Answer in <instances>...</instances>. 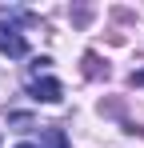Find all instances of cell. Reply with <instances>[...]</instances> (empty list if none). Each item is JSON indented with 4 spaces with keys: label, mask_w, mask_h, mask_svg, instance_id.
Masks as SVG:
<instances>
[{
    "label": "cell",
    "mask_w": 144,
    "mask_h": 148,
    "mask_svg": "<svg viewBox=\"0 0 144 148\" xmlns=\"http://www.w3.org/2000/svg\"><path fill=\"white\" fill-rule=\"evenodd\" d=\"M28 92H32L36 100H44V104H56V100L64 96V84H60V80H52V76H44V80L36 76V80L28 84Z\"/></svg>",
    "instance_id": "6da1fadb"
},
{
    "label": "cell",
    "mask_w": 144,
    "mask_h": 148,
    "mask_svg": "<svg viewBox=\"0 0 144 148\" xmlns=\"http://www.w3.org/2000/svg\"><path fill=\"white\" fill-rule=\"evenodd\" d=\"M0 52H8V56H24V52H28V40H24L12 24H0Z\"/></svg>",
    "instance_id": "7a4b0ae2"
},
{
    "label": "cell",
    "mask_w": 144,
    "mask_h": 148,
    "mask_svg": "<svg viewBox=\"0 0 144 148\" xmlns=\"http://www.w3.org/2000/svg\"><path fill=\"white\" fill-rule=\"evenodd\" d=\"M40 136H44V144H48V148H68V144H64V132H60V128H44Z\"/></svg>",
    "instance_id": "3957f363"
},
{
    "label": "cell",
    "mask_w": 144,
    "mask_h": 148,
    "mask_svg": "<svg viewBox=\"0 0 144 148\" xmlns=\"http://www.w3.org/2000/svg\"><path fill=\"white\" fill-rule=\"evenodd\" d=\"M132 84H144V72H136V76H132Z\"/></svg>",
    "instance_id": "277c9868"
},
{
    "label": "cell",
    "mask_w": 144,
    "mask_h": 148,
    "mask_svg": "<svg viewBox=\"0 0 144 148\" xmlns=\"http://www.w3.org/2000/svg\"><path fill=\"white\" fill-rule=\"evenodd\" d=\"M16 148H36V144H28V140H24V144H16Z\"/></svg>",
    "instance_id": "5b68a950"
}]
</instances>
